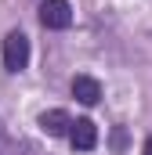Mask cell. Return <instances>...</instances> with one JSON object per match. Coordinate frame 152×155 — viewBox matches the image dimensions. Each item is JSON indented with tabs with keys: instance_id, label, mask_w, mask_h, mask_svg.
Returning a JSON list of instances; mask_svg holds the SVG:
<instances>
[{
	"instance_id": "5b68a950",
	"label": "cell",
	"mask_w": 152,
	"mask_h": 155,
	"mask_svg": "<svg viewBox=\"0 0 152 155\" xmlns=\"http://www.w3.org/2000/svg\"><path fill=\"white\" fill-rule=\"evenodd\" d=\"M73 97L83 101V105H98L102 101V83L94 76H76L73 79Z\"/></svg>"
},
{
	"instance_id": "277c9868",
	"label": "cell",
	"mask_w": 152,
	"mask_h": 155,
	"mask_svg": "<svg viewBox=\"0 0 152 155\" xmlns=\"http://www.w3.org/2000/svg\"><path fill=\"white\" fill-rule=\"evenodd\" d=\"M40 130L51 134V137H65L73 130V119H69V112H62V108H51V112L40 116Z\"/></svg>"
},
{
	"instance_id": "6da1fadb",
	"label": "cell",
	"mask_w": 152,
	"mask_h": 155,
	"mask_svg": "<svg viewBox=\"0 0 152 155\" xmlns=\"http://www.w3.org/2000/svg\"><path fill=\"white\" fill-rule=\"evenodd\" d=\"M26 65H29V40H26V33H7V40H4V69L22 72Z\"/></svg>"
},
{
	"instance_id": "8992f818",
	"label": "cell",
	"mask_w": 152,
	"mask_h": 155,
	"mask_svg": "<svg viewBox=\"0 0 152 155\" xmlns=\"http://www.w3.org/2000/svg\"><path fill=\"white\" fill-rule=\"evenodd\" d=\"M145 155H152V137H149V141H145Z\"/></svg>"
},
{
	"instance_id": "7a4b0ae2",
	"label": "cell",
	"mask_w": 152,
	"mask_h": 155,
	"mask_svg": "<svg viewBox=\"0 0 152 155\" xmlns=\"http://www.w3.org/2000/svg\"><path fill=\"white\" fill-rule=\"evenodd\" d=\"M40 22H43V29H69L73 25L69 0H43L40 4Z\"/></svg>"
},
{
	"instance_id": "3957f363",
	"label": "cell",
	"mask_w": 152,
	"mask_h": 155,
	"mask_svg": "<svg viewBox=\"0 0 152 155\" xmlns=\"http://www.w3.org/2000/svg\"><path fill=\"white\" fill-rule=\"evenodd\" d=\"M69 141H73L76 152H91V148L98 144V126H94L91 119H76L73 130H69Z\"/></svg>"
}]
</instances>
